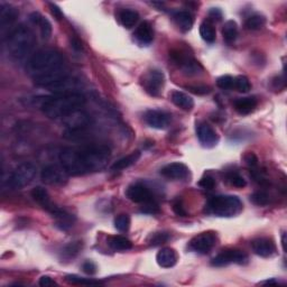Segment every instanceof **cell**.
Listing matches in <instances>:
<instances>
[{"label": "cell", "mask_w": 287, "mask_h": 287, "mask_svg": "<svg viewBox=\"0 0 287 287\" xmlns=\"http://www.w3.org/2000/svg\"><path fill=\"white\" fill-rule=\"evenodd\" d=\"M127 198L135 202V203H148V202L154 201V194L149 190L148 187H146L143 183H135L128 187L126 191Z\"/></svg>", "instance_id": "obj_11"}, {"label": "cell", "mask_w": 287, "mask_h": 287, "mask_svg": "<svg viewBox=\"0 0 287 287\" xmlns=\"http://www.w3.org/2000/svg\"><path fill=\"white\" fill-rule=\"evenodd\" d=\"M48 212L55 219L56 227H59L61 230H69L75 222L74 216L66 212L65 210L60 209V207H56L55 205Z\"/></svg>", "instance_id": "obj_20"}, {"label": "cell", "mask_w": 287, "mask_h": 287, "mask_svg": "<svg viewBox=\"0 0 287 287\" xmlns=\"http://www.w3.org/2000/svg\"><path fill=\"white\" fill-rule=\"evenodd\" d=\"M115 228L120 232H126L131 228V218L128 215H120L115 219Z\"/></svg>", "instance_id": "obj_38"}, {"label": "cell", "mask_w": 287, "mask_h": 287, "mask_svg": "<svg viewBox=\"0 0 287 287\" xmlns=\"http://www.w3.org/2000/svg\"><path fill=\"white\" fill-rule=\"evenodd\" d=\"M161 174L164 177L173 181H182L190 175L189 167L183 163H171L161 170Z\"/></svg>", "instance_id": "obj_16"}, {"label": "cell", "mask_w": 287, "mask_h": 287, "mask_svg": "<svg viewBox=\"0 0 287 287\" xmlns=\"http://www.w3.org/2000/svg\"><path fill=\"white\" fill-rule=\"evenodd\" d=\"M250 200L254 202V203L256 205H267L268 204V202H269V196L267 193L265 192H262V191H259V192H256L254 193L252 195H250Z\"/></svg>", "instance_id": "obj_40"}, {"label": "cell", "mask_w": 287, "mask_h": 287, "mask_svg": "<svg viewBox=\"0 0 287 287\" xmlns=\"http://www.w3.org/2000/svg\"><path fill=\"white\" fill-rule=\"evenodd\" d=\"M243 211V203L234 195H217L207 203V212L216 217L232 218Z\"/></svg>", "instance_id": "obj_5"}, {"label": "cell", "mask_w": 287, "mask_h": 287, "mask_svg": "<svg viewBox=\"0 0 287 287\" xmlns=\"http://www.w3.org/2000/svg\"><path fill=\"white\" fill-rule=\"evenodd\" d=\"M37 174V166L32 162H24L10 174L8 184L11 189L19 190L33 182Z\"/></svg>", "instance_id": "obj_6"}, {"label": "cell", "mask_w": 287, "mask_h": 287, "mask_svg": "<svg viewBox=\"0 0 287 287\" xmlns=\"http://www.w3.org/2000/svg\"><path fill=\"white\" fill-rule=\"evenodd\" d=\"M233 89H236L237 91L243 92V93L248 92L249 90L251 89V84L248 80V77L245 76V75H239L237 77H234Z\"/></svg>", "instance_id": "obj_35"}, {"label": "cell", "mask_w": 287, "mask_h": 287, "mask_svg": "<svg viewBox=\"0 0 287 287\" xmlns=\"http://www.w3.org/2000/svg\"><path fill=\"white\" fill-rule=\"evenodd\" d=\"M200 35H201L202 39L205 41L206 43H209V44L215 43L216 38H217V33L210 20H204L200 25Z\"/></svg>", "instance_id": "obj_32"}, {"label": "cell", "mask_w": 287, "mask_h": 287, "mask_svg": "<svg viewBox=\"0 0 287 287\" xmlns=\"http://www.w3.org/2000/svg\"><path fill=\"white\" fill-rule=\"evenodd\" d=\"M66 282H69L70 284L74 285H99L101 282L99 280H94L92 278H83L80 276H76V275H67L65 277Z\"/></svg>", "instance_id": "obj_37"}, {"label": "cell", "mask_w": 287, "mask_h": 287, "mask_svg": "<svg viewBox=\"0 0 287 287\" xmlns=\"http://www.w3.org/2000/svg\"><path fill=\"white\" fill-rule=\"evenodd\" d=\"M172 102L183 110H191L194 107V100L189 94L182 91H173L171 94Z\"/></svg>", "instance_id": "obj_26"}, {"label": "cell", "mask_w": 287, "mask_h": 287, "mask_svg": "<svg viewBox=\"0 0 287 287\" xmlns=\"http://www.w3.org/2000/svg\"><path fill=\"white\" fill-rule=\"evenodd\" d=\"M140 159V151H134V153L129 154L126 157H122L119 161L115 162L111 166L112 171H122L126 170V168L131 167L132 165L136 164L137 161Z\"/></svg>", "instance_id": "obj_29"}, {"label": "cell", "mask_w": 287, "mask_h": 287, "mask_svg": "<svg viewBox=\"0 0 287 287\" xmlns=\"http://www.w3.org/2000/svg\"><path fill=\"white\" fill-rule=\"evenodd\" d=\"M165 76L164 73L160 70H150L143 80V87L145 88L146 92L149 93L153 97H157L162 92V89L164 87Z\"/></svg>", "instance_id": "obj_8"}, {"label": "cell", "mask_w": 287, "mask_h": 287, "mask_svg": "<svg viewBox=\"0 0 287 287\" xmlns=\"http://www.w3.org/2000/svg\"><path fill=\"white\" fill-rule=\"evenodd\" d=\"M248 256L241 250L236 249H227L223 250L220 254L217 255L213 258L211 264L212 266L216 267H223L228 266L230 264H238V265H245L248 263Z\"/></svg>", "instance_id": "obj_7"}, {"label": "cell", "mask_w": 287, "mask_h": 287, "mask_svg": "<svg viewBox=\"0 0 287 287\" xmlns=\"http://www.w3.org/2000/svg\"><path fill=\"white\" fill-rule=\"evenodd\" d=\"M41 178L45 184L62 185L66 183L67 178H69V173L64 170L63 166L47 165L43 168Z\"/></svg>", "instance_id": "obj_9"}, {"label": "cell", "mask_w": 287, "mask_h": 287, "mask_svg": "<svg viewBox=\"0 0 287 287\" xmlns=\"http://www.w3.org/2000/svg\"><path fill=\"white\" fill-rule=\"evenodd\" d=\"M144 120L150 128L162 131V129H166L170 126L172 116L166 111L148 110L145 112Z\"/></svg>", "instance_id": "obj_13"}, {"label": "cell", "mask_w": 287, "mask_h": 287, "mask_svg": "<svg viewBox=\"0 0 287 287\" xmlns=\"http://www.w3.org/2000/svg\"><path fill=\"white\" fill-rule=\"evenodd\" d=\"M26 69L36 86L44 88L69 76L63 55L55 49H42L33 54L27 61Z\"/></svg>", "instance_id": "obj_2"}, {"label": "cell", "mask_w": 287, "mask_h": 287, "mask_svg": "<svg viewBox=\"0 0 287 287\" xmlns=\"http://www.w3.org/2000/svg\"><path fill=\"white\" fill-rule=\"evenodd\" d=\"M245 25L250 31H259L266 25V18L260 14L251 15L247 18Z\"/></svg>", "instance_id": "obj_33"}, {"label": "cell", "mask_w": 287, "mask_h": 287, "mask_svg": "<svg viewBox=\"0 0 287 287\" xmlns=\"http://www.w3.org/2000/svg\"><path fill=\"white\" fill-rule=\"evenodd\" d=\"M84 105H86V98L77 92L43 97L39 107L44 115L50 119H63L72 112L80 110Z\"/></svg>", "instance_id": "obj_3"}, {"label": "cell", "mask_w": 287, "mask_h": 287, "mask_svg": "<svg viewBox=\"0 0 287 287\" xmlns=\"http://www.w3.org/2000/svg\"><path fill=\"white\" fill-rule=\"evenodd\" d=\"M209 16L211 17L212 19L219 21V20H221V18H222V11L219 8H212L209 11Z\"/></svg>", "instance_id": "obj_49"}, {"label": "cell", "mask_w": 287, "mask_h": 287, "mask_svg": "<svg viewBox=\"0 0 287 287\" xmlns=\"http://www.w3.org/2000/svg\"><path fill=\"white\" fill-rule=\"evenodd\" d=\"M171 56L181 67L182 71L188 75H195L202 71V66L194 59L185 55L181 50H173Z\"/></svg>", "instance_id": "obj_14"}, {"label": "cell", "mask_w": 287, "mask_h": 287, "mask_svg": "<svg viewBox=\"0 0 287 287\" xmlns=\"http://www.w3.org/2000/svg\"><path fill=\"white\" fill-rule=\"evenodd\" d=\"M188 89L195 94H206L211 91L210 88L205 86H189Z\"/></svg>", "instance_id": "obj_45"}, {"label": "cell", "mask_w": 287, "mask_h": 287, "mask_svg": "<svg viewBox=\"0 0 287 287\" xmlns=\"http://www.w3.org/2000/svg\"><path fill=\"white\" fill-rule=\"evenodd\" d=\"M35 44V35L25 25H18L7 36V50L10 58L17 62L26 60L32 54Z\"/></svg>", "instance_id": "obj_4"}, {"label": "cell", "mask_w": 287, "mask_h": 287, "mask_svg": "<svg viewBox=\"0 0 287 287\" xmlns=\"http://www.w3.org/2000/svg\"><path fill=\"white\" fill-rule=\"evenodd\" d=\"M217 244V236L213 232H203L190 241V249L199 252V254H207Z\"/></svg>", "instance_id": "obj_12"}, {"label": "cell", "mask_w": 287, "mask_h": 287, "mask_svg": "<svg viewBox=\"0 0 287 287\" xmlns=\"http://www.w3.org/2000/svg\"><path fill=\"white\" fill-rule=\"evenodd\" d=\"M251 247L255 254L263 258L273 257L276 254V246L273 243V240L268 238H258L252 240Z\"/></svg>", "instance_id": "obj_19"}, {"label": "cell", "mask_w": 287, "mask_h": 287, "mask_svg": "<svg viewBox=\"0 0 287 287\" xmlns=\"http://www.w3.org/2000/svg\"><path fill=\"white\" fill-rule=\"evenodd\" d=\"M222 36L228 44H231L236 41L238 36V25L234 20H228L224 22L222 28Z\"/></svg>", "instance_id": "obj_31"}, {"label": "cell", "mask_w": 287, "mask_h": 287, "mask_svg": "<svg viewBox=\"0 0 287 287\" xmlns=\"http://www.w3.org/2000/svg\"><path fill=\"white\" fill-rule=\"evenodd\" d=\"M228 179H229V182L231 183L233 187H236V188L241 189V188H245L246 185H247L246 179L241 175H239V174H237V173L230 174V175L228 176Z\"/></svg>", "instance_id": "obj_41"}, {"label": "cell", "mask_w": 287, "mask_h": 287, "mask_svg": "<svg viewBox=\"0 0 287 287\" xmlns=\"http://www.w3.org/2000/svg\"><path fill=\"white\" fill-rule=\"evenodd\" d=\"M111 150L108 146L92 145L83 148H64L60 153V162L69 175H84L98 172L110 160Z\"/></svg>", "instance_id": "obj_1"}, {"label": "cell", "mask_w": 287, "mask_h": 287, "mask_svg": "<svg viewBox=\"0 0 287 287\" xmlns=\"http://www.w3.org/2000/svg\"><path fill=\"white\" fill-rule=\"evenodd\" d=\"M144 213H149V215H156V213L160 212L159 204L156 203L155 201L148 202V203H145V206L142 210Z\"/></svg>", "instance_id": "obj_43"}, {"label": "cell", "mask_w": 287, "mask_h": 287, "mask_svg": "<svg viewBox=\"0 0 287 287\" xmlns=\"http://www.w3.org/2000/svg\"><path fill=\"white\" fill-rule=\"evenodd\" d=\"M234 77L231 75H222L217 79V86L222 90H231L233 89Z\"/></svg>", "instance_id": "obj_39"}, {"label": "cell", "mask_w": 287, "mask_h": 287, "mask_svg": "<svg viewBox=\"0 0 287 287\" xmlns=\"http://www.w3.org/2000/svg\"><path fill=\"white\" fill-rule=\"evenodd\" d=\"M244 160L246 162V164L248 165L250 168H255L258 165V159L254 153L246 154L245 157H244Z\"/></svg>", "instance_id": "obj_46"}, {"label": "cell", "mask_w": 287, "mask_h": 287, "mask_svg": "<svg viewBox=\"0 0 287 287\" xmlns=\"http://www.w3.org/2000/svg\"><path fill=\"white\" fill-rule=\"evenodd\" d=\"M71 46H72L73 48L77 49V50H81V49H82V44H81L80 42H79V41H77V39H73Z\"/></svg>", "instance_id": "obj_51"}, {"label": "cell", "mask_w": 287, "mask_h": 287, "mask_svg": "<svg viewBox=\"0 0 287 287\" xmlns=\"http://www.w3.org/2000/svg\"><path fill=\"white\" fill-rule=\"evenodd\" d=\"M18 15H19L18 10H17L14 6L8 5V4L0 5V31H2L3 36L6 33L9 32V30L11 28V26L14 25V22L16 21Z\"/></svg>", "instance_id": "obj_15"}, {"label": "cell", "mask_w": 287, "mask_h": 287, "mask_svg": "<svg viewBox=\"0 0 287 287\" xmlns=\"http://www.w3.org/2000/svg\"><path fill=\"white\" fill-rule=\"evenodd\" d=\"M82 249V243L81 241H74V243H70L69 245H66L63 250H62L61 255L63 259H73L77 254L79 251Z\"/></svg>", "instance_id": "obj_34"}, {"label": "cell", "mask_w": 287, "mask_h": 287, "mask_svg": "<svg viewBox=\"0 0 287 287\" xmlns=\"http://www.w3.org/2000/svg\"><path fill=\"white\" fill-rule=\"evenodd\" d=\"M198 138L202 146H204L206 148H213L219 143V136L216 133L215 129L207 123H201L198 127Z\"/></svg>", "instance_id": "obj_18"}, {"label": "cell", "mask_w": 287, "mask_h": 287, "mask_svg": "<svg viewBox=\"0 0 287 287\" xmlns=\"http://www.w3.org/2000/svg\"><path fill=\"white\" fill-rule=\"evenodd\" d=\"M82 269H83V272L88 275H94L95 273H97L98 268L93 262L88 260L82 265Z\"/></svg>", "instance_id": "obj_44"}, {"label": "cell", "mask_w": 287, "mask_h": 287, "mask_svg": "<svg viewBox=\"0 0 287 287\" xmlns=\"http://www.w3.org/2000/svg\"><path fill=\"white\" fill-rule=\"evenodd\" d=\"M81 87L80 81L75 77L66 76L62 80L55 82L52 86H49L48 89L50 92H54L55 94L62 93H77V89Z\"/></svg>", "instance_id": "obj_17"}, {"label": "cell", "mask_w": 287, "mask_h": 287, "mask_svg": "<svg viewBox=\"0 0 287 287\" xmlns=\"http://www.w3.org/2000/svg\"><path fill=\"white\" fill-rule=\"evenodd\" d=\"M39 285L43 287H48V286L56 285V283L49 276H42L39 278Z\"/></svg>", "instance_id": "obj_48"}, {"label": "cell", "mask_w": 287, "mask_h": 287, "mask_svg": "<svg viewBox=\"0 0 287 287\" xmlns=\"http://www.w3.org/2000/svg\"><path fill=\"white\" fill-rule=\"evenodd\" d=\"M107 244L115 251H127L133 248V243L123 236H110L107 239Z\"/></svg>", "instance_id": "obj_25"}, {"label": "cell", "mask_w": 287, "mask_h": 287, "mask_svg": "<svg viewBox=\"0 0 287 287\" xmlns=\"http://www.w3.org/2000/svg\"><path fill=\"white\" fill-rule=\"evenodd\" d=\"M32 198L35 200L39 205H42L44 209L47 211H49L54 206L52 201H50L48 192L42 187H37L35 189H33Z\"/></svg>", "instance_id": "obj_27"}, {"label": "cell", "mask_w": 287, "mask_h": 287, "mask_svg": "<svg viewBox=\"0 0 287 287\" xmlns=\"http://www.w3.org/2000/svg\"><path fill=\"white\" fill-rule=\"evenodd\" d=\"M49 6H50V10H52V14H53L58 19H61L62 17H63V14H62L61 9H60L55 4H49Z\"/></svg>", "instance_id": "obj_50"}, {"label": "cell", "mask_w": 287, "mask_h": 287, "mask_svg": "<svg viewBox=\"0 0 287 287\" xmlns=\"http://www.w3.org/2000/svg\"><path fill=\"white\" fill-rule=\"evenodd\" d=\"M257 99L255 97L239 98L234 101L233 107L240 115H249L257 107Z\"/></svg>", "instance_id": "obj_24"}, {"label": "cell", "mask_w": 287, "mask_h": 287, "mask_svg": "<svg viewBox=\"0 0 287 287\" xmlns=\"http://www.w3.org/2000/svg\"><path fill=\"white\" fill-rule=\"evenodd\" d=\"M177 254L176 251L172 248H162L156 255V262L163 268H171L176 265L177 263Z\"/></svg>", "instance_id": "obj_22"}, {"label": "cell", "mask_w": 287, "mask_h": 287, "mask_svg": "<svg viewBox=\"0 0 287 287\" xmlns=\"http://www.w3.org/2000/svg\"><path fill=\"white\" fill-rule=\"evenodd\" d=\"M30 19L34 25H37L39 27V32H41L43 39L47 41L50 38V36H52V24L47 18H45L39 13H32Z\"/></svg>", "instance_id": "obj_23"}, {"label": "cell", "mask_w": 287, "mask_h": 287, "mask_svg": "<svg viewBox=\"0 0 287 287\" xmlns=\"http://www.w3.org/2000/svg\"><path fill=\"white\" fill-rule=\"evenodd\" d=\"M120 24L126 28H132L137 24L139 20V14L136 10L133 9H123L119 14Z\"/></svg>", "instance_id": "obj_30"}, {"label": "cell", "mask_w": 287, "mask_h": 287, "mask_svg": "<svg viewBox=\"0 0 287 287\" xmlns=\"http://www.w3.org/2000/svg\"><path fill=\"white\" fill-rule=\"evenodd\" d=\"M216 179L213 178L212 176H204V177H202L200 179V182H199V185L202 188V189H204V190H212V189H215L216 187Z\"/></svg>", "instance_id": "obj_42"}, {"label": "cell", "mask_w": 287, "mask_h": 287, "mask_svg": "<svg viewBox=\"0 0 287 287\" xmlns=\"http://www.w3.org/2000/svg\"><path fill=\"white\" fill-rule=\"evenodd\" d=\"M173 211L175 212L176 215L179 216V217H187L188 216V212L185 211L183 204L179 201L175 202V203L173 204Z\"/></svg>", "instance_id": "obj_47"}, {"label": "cell", "mask_w": 287, "mask_h": 287, "mask_svg": "<svg viewBox=\"0 0 287 287\" xmlns=\"http://www.w3.org/2000/svg\"><path fill=\"white\" fill-rule=\"evenodd\" d=\"M285 239H286V234L283 233V237H282V246H283V250L285 251L286 250V247H285Z\"/></svg>", "instance_id": "obj_52"}, {"label": "cell", "mask_w": 287, "mask_h": 287, "mask_svg": "<svg viewBox=\"0 0 287 287\" xmlns=\"http://www.w3.org/2000/svg\"><path fill=\"white\" fill-rule=\"evenodd\" d=\"M171 239V234L167 232H155L151 233L148 238V244L150 246H160L163 244H166Z\"/></svg>", "instance_id": "obj_36"}, {"label": "cell", "mask_w": 287, "mask_h": 287, "mask_svg": "<svg viewBox=\"0 0 287 287\" xmlns=\"http://www.w3.org/2000/svg\"><path fill=\"white\" fill-rule=\"evenodd\" d=\"M62 121L71 132H83L88 126H90L91 118L86 111L80 109L66 116L62 119Z\"/></svg>", "instance_id": "obj_10"}, {"label": "cell", "mask_w": 287, "mask_h": 287, "mask_svg": "<svg viewBox=\"0 0 287 287\" xmlns=\"http://www.w3.org/2000/svg\"><path fill=\"white\" fill-rule=\"evenodd\" d=\"M174 19H175L177 26L179 27V30L183 32H189L192 30L193 27V16L191 15L189 11H177V13L174 14Z\"/></svg>", "instance_id": "obj_28"}, {"label": "cell", "mask_w": 287, "mask_h": 287, "mask_svg": "<svg viewBox=\"0 0 287 287\" xmlns=\"http://www.w3.org/2000/svg\"><path fill=\"white\" fill-rule=\"evenodd\" d=\"M134 37L136 41L142 45H149L154 41V31L153 26L149 21H143L137 30L134 33Z\"/></svg>", "instance_id": "obj_21"}]
</instances>
